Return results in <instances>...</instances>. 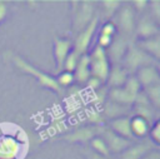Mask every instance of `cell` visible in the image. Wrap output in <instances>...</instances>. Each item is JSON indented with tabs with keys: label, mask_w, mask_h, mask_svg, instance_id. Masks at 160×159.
Returning <instances> with one entry per match:
<instances>
[{
	"label": "cell",
	"mask_w": 160,
	"mask_h": 159,
	"mask_svg": "<svg viewBox=\"0 0 160 159\" xmlns=\"http://www.w3.org/2000/svg\"><path fill=\"white\" fill-rule=\"evenodd\" d=\"M88 159H106V158L100 156V155H98V154H95V153H89V154H88Z\"/></svg>",
	"instance_id": "d590c367"
},
{
	"label": "cell",
	"mask_w": 160,
	"mask_h": 159,
	"mask_svg": "<svg viewBox=\"0 0 160 159\" xmlns=\"http://www.w3.org/2000/svg\"><path fill=\"white\" fill-rule=\"evenodd\" d=\"M134 113L135 115L145 119L149 124L152 123V119H154V115H155V108L151 105V103L149 101V99L146 98V95L144 93H139L135 98V101H134Z\"/></svg>",
	"instance_id": "ba28073f"
},
{
	"label": "cell",
	"mask_w": 160,
	"mask_h": 159,
	"mask_svg": "<svg viewBox=\"0 0 160 159\" xmlns=\"http://www.w3.org/2000/svg\"><path fill=\"white\" fill-rule=\"evenodd\" d=\"M148 135L150 138V141L158 146L160 144V120H155L154 124L149 128V131H148Z\"/></svg>",
	"instance_id": "4316f807"
},
{
	"label": "cell",
	"mask_w": 160,
	"mask_h": 159,
	"mask_svg": "<svg viewBox=\"0 0 160 159\" xmlns=\"http://www.w3.org/2000/svg\"><path fill=\"white\" fill-rule=\"evenodd\" d=\"M21 151V143L14 136H0V159H18Z\"/></svg>",
	"instance_id": "9c48e42d"
},
{
	"label": "cell",
	"mask_w": 160,
	"mask_h": 159,
	"mask_svg": "<svg viewBox=\"0 0 160 159\" xmlns=\"http://www.w3.org/2000/svg\"><path fill=\"white\" fill-rule=\"evenodd\" d=\"M152 63L154 59L150 55H148L141 49H139L135 43H129V46L122 59V64H124L122 66L128 73L136 71L138 69L146 65H152Z\"/></svg>",
	"instance_id": "277c9868"
},
{
	"label": "cell",
	"mask_w": 160,
	"mask_h": 159,
	"mask_svg": "<svg viewBox=\"0 0 160 159\" xmlns=\"http://www.w3.org/2000/svg\"><path fill=\"white\" fill-rule=\"evenodd\" d=\"M118 24L119 29L125 36L135 31V14L130 6L120 8V11L118 14Z\"/></svg>",
	"instance_id": "4fadbf2b"
},
{
	"label": "cell",
	"mask_w": 160,
	"mask_h": 159,
	"mask_svg": "<svg viewBox=\"0 0 160 159\" xmlns=\"http://www.w3.org/2000/svg\"><path fill=\"white\" fill-rule=\"evenodd\" d=\"M6 14H8V8H6L4 1H0V23L5 19Z\"/></svg>",
	"instance_id": "e575fe53"
},
{
	"label": "cell",
	"mask_w": 160,
	"mask_h": 159,
	"mask_svg": "<svg viewBox=\"0 0 160 159\" xmlns=\"http://www.w3.org/2000/svg\"><path fill=\"white\" fill-rule=\"evenodd\" d=\"M98 133H99V125H89L62 136V139L69 141H88L98 136Z\"/></svg>",
	"instance_id": "2e32d148"
},
{
	"label": "cell",
	"mask_w": 160,
	"mask_h": 159,
	"mask_svg": "<svg viewBox=\"0 0 160 159\" xmlns=\"http://www.w3.org/2000/svg\"><path fill=\"white\" fill-rule=\"evenodd\" d=\"M109 129L128 140L132 139V135L130 131V116H128V115L111 119L109 121Z\"/></svg>",
	"instance_id": "9a60e30c"
},
{
	"label": "cell",
	"mask_w": 160,
	"mask_h": 159,
	"mask_svg": "<svg viewBox=\"0 0 160 159\" xmlns=\"http://www.w3.org/2000/svg\"><path fill=\"white\" fill-rule=\"evenodd\" d=\"M129 40L125 35H121L120 38H116L112 40L110 48V59L112 60L114 64H119L120 60L124 59V55L126 53V49L129 46Z\"/></svg>",
	"instance_id": "ac0fdd59"
},
{
	"label": "cell",
	"mask_w": 160,
	"mask_h": 159,
	"mask_svg": "<svg viewBox=\"0 0 160 159\" xmlns=\"http://www.w3.org/2000/svg\"><path fill=\"white\" fill-rule=\"evenodd\" d=\"M78 5L74 8V30L81 31L94 18L95 5L92 1H78Z\"/></svg>",
	"instance_id": "5b68a950"
},
{
	"label": "cell",
	"mask_w": 160,
	"mask_h": 159,
	"mask_svg": "<svg viewBox=\"0 0 160 159\" xmlns=\"http://www.w3.org/2000/svg\"><path fill=\"white\" fill-rule=\"evenodd\" d=\"M135 78L139 81L140 86H142V88H146V86H150V85H155V84H160L159 71H158V68L154 64L152 65H146V66H142V68L138 69Z\"/></svg>",
	"instance_id": "7c38bea8"
},
{
	"label": "cell",
	"mask_w": 160,
	"mask_h": 159,
	"mask_svg": "<svg viewBox=\"0 0 160 159\" xmlns=\"http://www.w3.org/2000/svg\"><path fill=\"white\" fill-rule=\"evenodd\" d=\"M149 128H150V124L145 119L138 115H132L130 118V131L132 138H139V139L145 138L148 135Z\"/></svg>",
	"instance_id": "44dd1931"
},
{
	"label": "cell",
	"mask_w": 160,
	"mask_h": 159,
	"mask_svg": "<svg viewBox=\"0 0 160 159\" xmlns=\"http://www.w3.org/2000/svg\"><path fill=\"white\" fill-rule=\"evenodd\" d=\"M148 1L146 0H135V1H132V5H134V8L136 9V10H139V11H141V10H144L146 6H148Z\"/></svg>",
	"instance_id": "836d02e7"
},
{
	"label": "cell",
	"mask_w": 160,
	"mask_h": 159,
	"mask_svg": "<svg viewBox=\"0 0 160 159\" xmlns=\"http://www.w3.org/2000/svg\"><path fill=\"white\" fill-rule=\"evenodd\" d=\"M130 110L129 106H124V105H120L118 103H114V101H109L105 104V108H104V116L106 118H110L111 119H115V118H120V116H126L128 111Z\"/></svg>",
	"instance_id": "7402d4cb"
},
{
	"label": "cell",
	"mask_w": 160,
	"mask_h": 159,
	"mask_svg": "<svg viewBox=\"0 0 160 159\" xmlns=\"http://www.w3.org/2000/svg\"><path fill=\"white\" fill-rule=\"evenodd\" d=\"M58 85L62 89V88H66V86H70L75 80H74V75L72 73H69V71H60L58 74V76L55 78Z\"/></svg>",
	"instance_id": "484cf974"
},
{
	"label": "cell",
	"mask_w": 160,
	"mask_h": 159,
	"mask_svg": "<svg viewBox=\"0 0 160 159\" xmlns=\"http://www.w3.org/2000/svg\"><path fill=\"white\" fill-rule=\"evenodd\" d=\"M136 45L144 53H146L148 55H150L154 60H158L159 59V55H160V38H159V35L152 36V38H149V39L139 40L136 43Z\"/></svg>",
	"instance_id": "ffe728a7"
},
{
	"label": "cell",
	"mask_w": 160,
	"mask_h": 159,
	"mask_svg": "<svg viewBox=\"0 0 160 159\" xmlns=\"http://www.w3.org/2000/svg\"><path fill=\"white\" fill-rule=\"evenodd\" d=\"M159 4H160V1H158V0L150 1V15H152L156 21L159 20V15H160V5Z\"/></svg>",
	"instance_id": "4dcf8cb0"
},
{
	"label": "cell",
	"mask_w": 160,
	"mask_h": 159,
	"mask_svg": "<svg viewBox=\"0 0 160 159\" xmlns=\"http://www.w3.org/2000/svg\"><path fill=\"white\" fill-rule=\"evenodd\" d=\"M86 85H88V88H90L91 90H98V89L101 88L102 83H101L99 79H96V78H94V76H90L89 80L86 81Z\"/></svg>",
	"instance_id": "1f68e13d"
},
{
	"label": "cell",
	"mask_w": 160,
	"mask_h": 159,
	"mask_svg": "<svg viewBox=\"0 0 160 159\" xmlns=\"http://www.w3.org/2000/svg\"><path fill=\"white\" fill-rule=\"evenodd\" d=\"M74 80L80 84H86L90 75V66H89V56L88 54H82L79 58V61L76 64V68L72 73Z\"/></svg>",
	"instance_id": "d6986e66"
},
{
	"label": "cell",
	"mask_w": 160,
	"mask_h": 159,
	"mask_svg": "<svg viewBox=\"0 0 160 159\" xmlns=\"http://www.w3.org/2000/svg\"><path fill=\"white\" fill-rule=\"evenodd\" d=\"M135 33L140 38V40L149 39L159 35V28L156 25V21L152 19V16L146 14V15H142L138 25H135Z\"/></svg>",
	"instance_id": "30bf717a"
},
{
	"label": "cell",
	"mask_w": 160,
	"mask_h": 159,
	"mask_svg": "<svg viewBox=\"0 0 160 159\" xmlns=\"http://www.w3.org/2000/svg\"><path fill=\"white\" fill-rule=\"evenodd\" d=\"M150 143L141 141L136 144H130L124 151L120 153V159H141L149 150L152 149Z\"/></svg>",
	"instance_id": "e0dca14e"
},
{
	"label": "cell",
	"mask_w": 160,
	"mask_h": 159,
	"mask_svg": "<svg viewBox=\"0 0 160 159\" xmlns=\"http://www.w3.org/2000/svg\"><path fill=\"white\" fill-rule=\"evenodd\" d=\"M79 58H80V55H79L76 51L71 50V51L68 54V56L65 58L64 63H62V69H64V71L74 73V70H75V68H76V64H78V61H79Z\"/></svg>",
	"instance_id": "d4e9b609"
},
{
	"label": "cell",
	"mask_w": 160,
	"mask_h": 159,
	"mask_svg": "<svg viewBox=\"0 0 160 159\" xmlns=\"http://www.w3.org/2000/svg\"><path fill=\"white\" fill-rule=\"evenodd\" d=\"M144 94L146 95V98L149 99V101L151 103V105L155 109H158L160 106V84H155V85L144 88Z\"/></svg>",
	"instance_id": "603a6c76"
},
{
	"label": "cell",
	"mask_w": 160,
	"mask_h": 159,
	"mask_svg": "<svg viewBox=\"0 0 160 159\" xmlns=\"http://www.w3.org/2000/svg\"><path fill=\"white\" fill-rule=\"evenodd\" d=\"M141 159H160V153L158 149H151Z\"/></svg>",
	"instance_id": "d6a6232c"
},
{
	"label": "cell",
	"mask_w": 160,
	"mask_h": 159,
	"mask_svg": "<svg viewBox=\"0 0 160 159\" xmlns=\"http://www.w3.org/2000/svg\"><path fill=\"white\" fill-rule=\"evenodd\" d=\"M88 56H89L90 75L99 79L104 84L108 79L109 70H110V63L108 59L106 50H104L96 45Z\"/></svg>",
	"instance_id": "3957f363"
},
{
	"label": "cell",
	"mask_w": 160,
	"mask_h": 159,
	"mask_svg": "<svg viewBox=\"0 0 160 159\" xmlns=\"http://www.w3.org/2000/svg\"><path fill=\"white\" fill-rule=\"evenodd\" d=\"M90 146L91 149L94 150L95 154L100 155V156H104V158H108L110 155V151L105 144V141L100 138V136H95L90 140Z\"/></svg>",
	"instance_id": "cb8c5ba5"
},
{
	"label": "cell",
	"mask_w": 160,
	"mask_h": 159,
	"mask_svg": "<svg viewBox=\"0 0 160 159\" xmlns=\"http://www.w3.org/2000/svg\"><path fill=\"white\" fill-rule=\"evenodd\" d=\"M98 135H100V138L105 141L110 153H121L131 144V140H128L115 134L112 130H110L109 128H105L104 125H99Z\"/></svg>",
	"instance_id": "8992f818"
},
{
	"label": "cell",
	"mask_w": 160,
	"mask_h": 159,
	"mask_svg": "<svg viewBox=\"0 0 160 159\" xmlns=\"http://www.w3.org/2000/svg\"><path fill=\"white\" fill-rule=\"evenodd\" d=\"M98 23H99V19H98V16H95L81 31H79V34L75 39V44H74V51H76L79 55L86 54V50L91 41V38L98 28Z\"/></svg>",
	"instance_id": "52a82bcc"
},
{
	"label": "cell",
	"mask_w": 160,
	"mask_h": 159,
	"mask_svg": "<svg viewBox=\"0 0 160 159\" xmlns=\"http://www.w3.org/2000/svg\"><path fill=\"white\" fill-rule=\"evenodd\" d=\"M101 4H102V8L106 10V13H110V14H112L115 10L121 8V1L119 0H102Z\"/></svg>",
	"instance_id": "83f0119b"
},
{
	"label": "cell",
	"mask_w": 160,
	"mask_h": 159,
	"mask_svg": "<svg viewBox=\"0 0 160 159\" xmlns=\"http://www.w3.org/2000/svg\"><path fill=\"white\" fill-rule=\"evenodd\" d=\"M72 44L69 39L64 38H55L54 39V58H55V64H56V73L59 74L62 69V63L68 54L71 51Z\"/></svg>",
	"instance_id": "8fae6325"
},
{
	"label": "cell",
	"mask_w": 160,
	"mask_h": 159,
	"mask_svg": "<svg viewBox=\"0 0 160 159\" xmlns=\"http://www.w3.org/2000/svg\"><path fill=\"white\" fill-rule=\"evenodd\" d=\"M100 34L101 35H108V36H114L116 34V25L112 21H106L101 29H100Z\"/></svg>",
	"instance_id": "f1b7e54d"
},
{
	"label": "cell",
	"mask_w": 160,
	"mask_h": 159,
	"mask_svg": "<svg viewBox=\"0 0 160 159\" xmlns=\"http://www.w3.org/2000/svg\"><path fill=\"white\" fill-rule=\"evenodd\" d=\"M128 71L124 69L122 65L120 64H114L110 70H109V75L105 83H108V85L114 89V88H120L125 84L126 79H128Z\"/></svg>",
	"instance_id": "5bb4252c"
},
{
	"label": "cell",
	"mask_w": 160,
	"mask_h": 159,
	"mask_svg": "<svg viewBox=\"0 0 160 159\" xmlns=\"http://www.w3.org/2000/svg\"><path fill=\"white\" fill-rule=\"evenodd\" d=\"M140 88L141 86H140L139 81L136 80L135 75H130V76H128L126 81L122 86L110 89V91H109L110 100L114 103H118L120 105L130 108L134 104L136 95L140 93Z\"/></svg>",
	"instance_id": "7a4b0ae2"
},
{
	"label": "cell",
	"mask_w": 160,
	"mask_h": 159,
	"mask_svg": "<svg viewBox=\"0 0 160 159\" xmlns=\"http://www.w3.org/2000/svg\"><path fill=\"white\" fill-rule=\"evenodd\" d=\"M12 63H14V65H15L19 70H21L22 73L29 74V75H31L32 78H35L36 81H38L41 86H44V88H46V89H50V90H52V91H55V93H58V94L61 93L62 89L58 85V83H56V80H55L54 76H51V75H49V74H46V73H44V71L36 69L34 65H31L30 63H28L26 60H24V59L20 58L19 55H12Z\"/></svg>",
	"instance_id": "6da1fadb"
},
{
	"label": "cell",
	"mask_w": 160,
	"mask_h": 159,
	"mask_svg": "<svg viewBox=\"0 0 160 159\" xmlns=\"http://www.w3.org/2000/svg\"><path fill=\"white\" fill-rule=\"evenodd\" d=\"M112 40H114V39H112L111 36L99 34V38H98V46H99V48H101V49H104V50H106V49L111 45Z\"/></svg>",
	"instance_id": "f546056e"
}]
</instances>
